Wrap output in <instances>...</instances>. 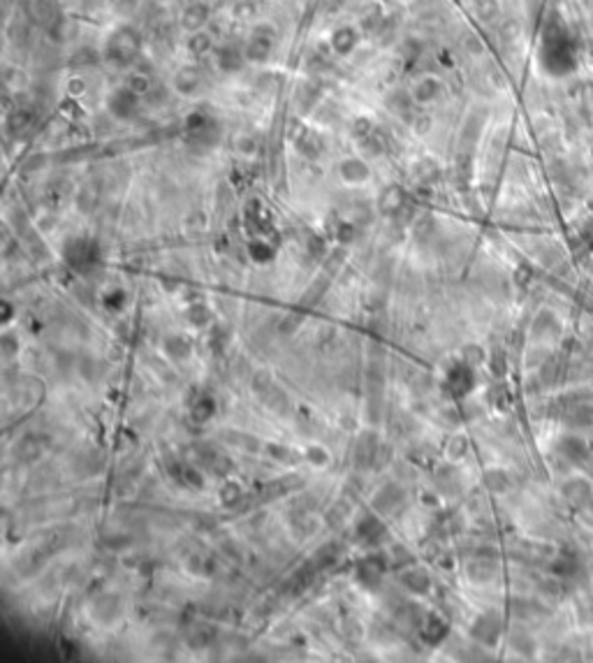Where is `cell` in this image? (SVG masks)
Returning a JSON list of instances; mask_svg holds the SVG:
<instances>
[{"instance_id":"cell-1","label":"cell","mask_w":593,"mask_h":663,"mask_svg":"<svg viewBox=\"0 0 593 663\" xmlns=\"http://www.w3.org/2000/svg\"><path fill=\"white\" fill-rule=\"evenodd\" d=\"M139 47H142V40H139L137 30L134 28H119L112 33V38L107 40V49L105 56L112 65L116 68H128V65L134 63L139 53Z\"/></svg>"},{"instance_id":"cell-2","label":"cell","mask_w":593,"mask_h":663,"mask_svg":"<svg viewBox=\"0 0 593 663\" xmlns=\"http://www.w3.org/2000/svg\"><path fill=\"white\" fill-rule=\"evenodd\" d=\"M97 258H100L97 255V244L90 239H72L65 246V260L79 272H86L90 267H95Z\"/></svg>"},{"instance_id":"cell-3","label":"cell","mask_w":593,"mask_h":663,"mask_svg":"<svg viewBox=\"0 0 593 663\" xmlns=\"http://www.w3.org/2000/svg\"><path fill=\"white\" fill-rule=\"evenodd\" d=\"M137 107H139V95L128 86L116 88L114 93L109 95V112H112L116 119L134 117V114H137Z\"/></svg>"},{"instance_id":"cell-4","label":"cell","mask_w":593,"mask_h":663,"mask_svg":"<svg viewBox=\"0 0 593 663\" xmlns=\"http://www.w3.org/2000/svg\"><path fill=\"white\" fill-rule=\"evenodd\" d=\"M274 33L271 30H267V28H258L253 33V38L248 40V45H246V58L248 60H267L269 58V53L274 51Z\"/></svg>"},{"instance_id":"cell-5","label":"cell","mask_w":593,"mask_h":663,"mask_svg":"<svg viewBox=\"0 0 593 663\" xmlns=\"http://www.w3.org/2000/svg\"><path fill=\"white\" fill-rule=\"evenodd\" d=\"M354 45H357V30L352 26H341L336 33L332 35V49L339 53V56H348Z\"/></svg>"},{"instance_id":"cell-6","label":"cell","mask_w":593,"mask_h":663,"mask_svg":"<svg viewBox=\"0 0 593 663\" xmlns=\"http://www.w3.org/2000/svg\"><path fill=\"white\" fill-rule=\"evenodd\" d=\"M206 19H209V8H206V5H202V3H195L186 12H183V21L181 23H183V28H186V30L195 33V30L204 28Z\"/></svg>"},{"instance_id":"cell-7","label":"cell","mask_w":593,"mask_h":663,"mask_svg":"<svg viewBox=\"0 0 593 663\" xmlns=\"http://www.w3.org/2000/svg\"><path fill=\"white\" fill-rule=\"evenodd\" d=\"M199 82H202V75L197 68H183L179 75H176L174 84L181 93H193V91L199 88Z\"/></svg>"},{"instance_id":"cell-8","label":"cell","mask_w":593,"mask_h":663,"mask_svg":"<svg viewBox=\"0 0 593 663\" xmlns=\"http://www.w3.org/2000/svg\"><path fill=\"white\" fill-rule=\"evenodd\" d=\"M438 93H440V84L433 77H426V79H422L417 86H415L413 98L417 102H431Z\"/></svg>"},{"instance_id":"cell-9","label":"cell","mask_w":593,"mask_h":663,"mask_svg":"<svg viewBox=\"0 0 593 663\" xmlns=\"http://www.w3.org/2000/svg\"><path fill=\"white\" fill-rule=\"evenodd\" d=\"M341 172L348 181H352V184H362L366 181V176H369V167L364 165L362 160H346L343 167H341Z\"/></svg>"},{"instance_id":"cell-10","label":"cell","mask_w":593,"mask_h":663,"mask_svg":"<svg viewBox=\"0 0 593 663\" xmlns=\"http://www.w3.org/2000/svg\"><path fill=\"white\" fill-rule=\"evenodd\" d=\"M401 206H403V193L399 188H387L380 197V209L385 214H396Z\"/></svg>"},{"instance_id":"cell-11","label":"cell","mask_w":593,"mask_h":663,"mask_svg":"<svg viewBox=\"0 0 593 663\" xmlns=\"http://www.w3.org/2000/svg\"><path fill=\"white\" fill-rule=\"evenodd\" d=\"M188 49H191L195 56H202V53H206L211 49V38L204 33V30H195L191 35V40H188Z\"/></svg>"},{"instance_id":"cell-12","label":"cell","mask_w":593,"mask_h":663,"mask_svg":"<svg viewBox=\"0 0 593 663\" xmlns=\"http://www.w3.org/2000/svg\"><path fill=\"white\" fill-rule=\"evenodd\" d=\"M125 86L130 91H134V93L142 98V95H146L151 91V79L146 75H137V72H134V75H130V79H128Z\"/></svg>"},{"instance_id":"cell-13","label":"cell","mask_w":593,"mask_h":663,"mask_svg":"<svg viewBox=\"0 0 593 663\" xmlns=\"http://www.w3.org/2000/svg\"><path fill=\"white\" fill-rule=\"evenodd\" d=\"M218 58H220V65H223L225 70H237L241 65V53H237L234 49H220L218 53Z\"/></svg>"},{"instance_id":"cell-14","label":"cell","mask_w":593,"mask_h":663,"mask_svg":"<svg viewBox=\"0 0 593 663\" xmlns=\"http://www.w3.org/2000/svg\"><path fill=\"white\" fill-rule=\"evenodd\" d=\"M250 253H253L255 260H269V258H271V248H265V244H253V246H250Z\"/></svg>"},{"instance_id":"cell-15","label":"cell","mask_w":593,"mask_h":663,"mask_svg":"<svg viewBox=\"0 0 593 663\" xmlns=\"http://www.w3.org/2000/svg\"><path fill=\"white\" fill-rule=\"evenodd\" d=\"M67 86H70V95H82L84 93V86H86V84H84V79H72V82L67 84Z\"/></svg>"}]
</instances>
